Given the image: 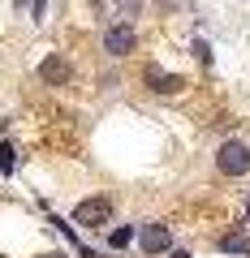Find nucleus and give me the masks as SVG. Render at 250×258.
I'll use <instances>...</instances> for the list:
<instances>
[{
    "label": "nucleus",
    "instance_id": "4",
    "mask_svg": "<svg viewBox=\"0 0 250 258\" xmlns=\"http://www.w3.org/2000/svg\"><path fill=\"white\" fill-rule=\"evenodd\" d=\"M134 47H138V30H134V26L117 22V26L104 30V52H108V56H117V60H121V56H130Z\"/></svg>",
    "mask_w": 250,
    "mask_h": 258
},
{
    "label": "nucleus",
    "instance_id": "7",
    "mask_svg": "<svg viewBox=\"0 0 250 258\" xmlns=\"http://www.w3.org/2000/svg\"><path fill=\"white\" fill-rule=\"evenodd\" d=\"M130 241H134V228H130V224L108 232V245H112V249H130Z\"/></svg>",
    "mask_w": 250,
    "mask_h": 258
},
{
    "label": "nucleus",
    "instance_id": "8",
    "mask_svg": "<svg viewBox=\"0 0 250 258\" xmlns=\"http://www.w3.org/2000/svg\"><path fill=\"white\" fill-rule=\"evenodd\" d=\"M220 249L224 254H250V237H237V232H233V237L220 241Z\"/></svg>",
    "mask_w": 250,
    "mask_h": 258
},
{
    "label": "nucleus",
    "instance_id": "9",
    "mask_svg": "<svg viewBox=\"0 0 250 258\" xmlns=\"http://www.w3.org/2000/svg\"><path fill=\"white\" fill-rule=\"evenodd\" d=\"M0 172H13V147L0 142Z\"/></svg>",
    "mask_w": 250,
    "mask_h": 258
},
{
    "label": "nucleus",
    "instance_id": "13",
    "mask_svg": "<svg viewBox=\"0 0 250 258\" xmlns=\"http://www.w3.org/2000/svg\"><path fill=\"white\" fill-rule=\"evenodd\" d=\"M246 220H250V198H246Z\"/></svg>",
    "mask_w": 250,
    "mask_h": 258
},
{
    "label": "nucleus",
    "instance_id": "6",
    "mask_svg": "<svg viewBox=\"0 0 250 258\" xmlns=\"http://www.w3.org/2000/svg\"><path fill=\"white\" fill-rule=\"evenodd\" d=\"M142 82H147V91H156V95H177V91L185 86V78H177V74H164V69L147 64V69H142Z\"/></svg>",
    "mask_w": 250,
    "mask_h": 258
},
{
    "label": "nucleus",
    "instance_id": "1",
    "mask_svg": "<svg viewBox=\"0 0 250 258\" xmlns=\"http://www.w3.org/2000/svg\"><path fill=\"white\" fill-rule=\"evenodd\" d=\"M216 172H220V176H229V181L246 176V172H250V147H246L241 138L220 142V147H216Z\"/></svg>",
    "mask_w": 250,
    "mask_h": 258
},
{
    "label": "nucleus",
    "instance_id": "12",
    "mask_svg": "<svg viewBox=\"0 0 250 258\" xmlns=\"http://www.w3.org/2000/svg\"><path fill=\"white\" fill-rule=\"evenodd\" d=\"M39 258H65V254H61V249H56V254H39Z\"/></svg>",
    "mask_w": 250,
    "mask_h": 258
},
{
    "label": "nucleus",
    "instance_id": "11",
    "mask_svg": "<svg viewBox=\"0 0 250 258\" xmlns=\"http://www.w3.org/2000/svg\"><path fill=\"white\" fill-rule=\"evenodd\" d=\"M168 258H190V254H185V249H168Z\"/></svg>",
    "mask_w": 250,
    "mask_h": 258
},
{
    "label": "nucleus",
    "instance_id": "10",
    "mask_svg": "<svg viewBox=\"0 0 250 258\" xmlns=\"http://www.w3.org/2000/svg\"><path fill=\"white\" fill-rule=\"evenodd\" d=\"M194 56H198V60H203V64H212V47H207L203 39H198V43H194Z\"/></svg>",
    "mask_w": 250,
    "mask_h": 258
},
{
    "label": "nucleus",
    "instance_id": "3",
    "mask_svg": "<svg viewBox=\"0 0 250 258\" xmlns=\"http://www.w3.org/2000/svg\"><path fill=\"white\" fill-rule=\"evenodd\" d=\"M138 245H142V254H147V258L168 254V249H173V232H168V224H160V220L142 224V232H138Z\"/></svg>",
    "mask_w": 250,
    "mask_h": 258
},
{
    "label": "nucleus",
    "instance_id": "5",
    "mask_svg": "<svg viewBox=\"0 0 250 258\" xmlns=\"http://www.w3.org/2000/svg\"><path fill=\"white\" fill-rule=\"evenodd\" d=\"M69 78H74V64L65 60V56H43L39 60V82L43 86H69Z\"/></svg>",
    "mask_w": 250,
    "mask_h": 258
},
{
    "label": "nucleus",
    "instance_id": "2",
    "mask_svg": "<svg viewBox=\"0 0 250 258\" xmlns=\"http://www.w3.org/2000/svg\"><path fill=\"white\" fill-rule=\"evenodd\" d=\"M74 224H82V228H108L112 224V198H82L74 207Z\"/></svg>",
    "mask_w": 250,
    "mask_h": 258
}]
</instances>
